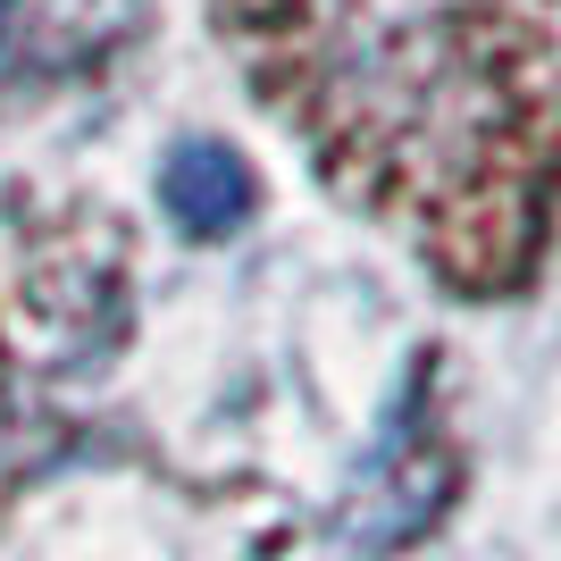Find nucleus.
<instances>
[{
  "label": "nucleus",
  "instance_id": "20e7f679",
  "mask_svg": "<svg viewBox=\"0 0 561 561\" xmlns=\"http://www.w3.org/2000/svg\"><path fill=\"white\" fill-rule=\"evenodd\" d=\"M160 202L185 234L218 243V234H234L252 218V168L234 160L227 142H176L160 168Z\"/></svg>",
  "mask_w": 561,
  "mask_h": 561
},
{
  "label": "nucleus",
  "instance_id": "f03ea898",
  "mask_svg": "<svg viewBox=\"0 0 561 561\" xmlns=\"http://www.w3.org/2000/svg\"><path fill=\"white\" fill-rule=\"evenodd\" d=\"M151 0H0V101L101 68Z\"/></svg>",
  "mask_w": 561,
  "mask_h": 561
},
{
  "label": "nucleus",
  "instance_id": "f257e3e1",
  "mask_svg": "<svg viewBox=\"0 0 561 561\" xmlns=\"http://www.w3.org/2000/svg\"><path fill=\"white\" fill-rule=\"evenodd\" d=\"M319 168L453 285L512 294L553 193V0H234Z\"/></svg>",
  "mask_w": 561,
  "mask_h": 561
},
{
  "label": "nucleus",
  "instance_id": "7ed1b4c3",
  "mask_svg": "<svg viewBox=\"0 0 561 561\" xmlns=\"http://www.w3.org/2000/svg\"><path fill=\"white\" fill-rule=\"evenodd\" d=\"M445 486H453L445 453H427V436L394 427V436L377 445V461H369V478H360V494H352V528H360L369 545H394V537H411L420 519H436Z\"/></svg>",
  "mask_w": 561,
  "mask_h": 561
}]
</instances>
